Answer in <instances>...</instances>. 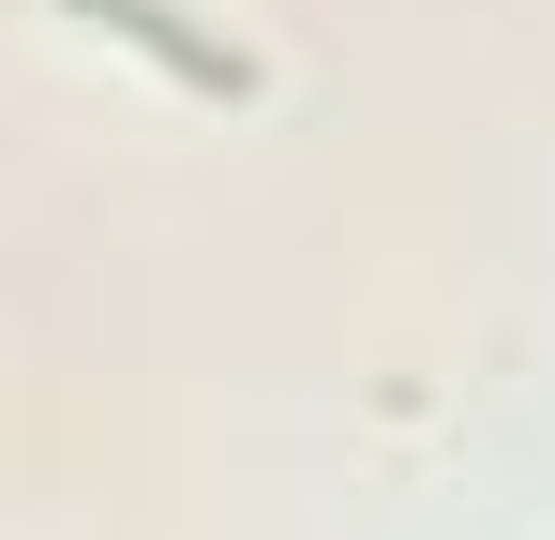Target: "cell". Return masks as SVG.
I'll use <instances>...</instances> for the list:
<instances>
[{
  "instance_id": "obj_1",
  "label": "cell",
  "mask_w": 555,
  "mask_h": 540,
  "mask_svg": "<svg viewBox=\"0 0 555 540\" xmlns=\"http://www.w3.org/2000/svg\"><path fill=\"white\" fill-rule=\"evenodd\" d=\"M61 15H91L105 46H135V61H151V76H181L195 105H256V61H241L225 30H195L181 0H61Z\"/></svg>"
}]
</instances>
